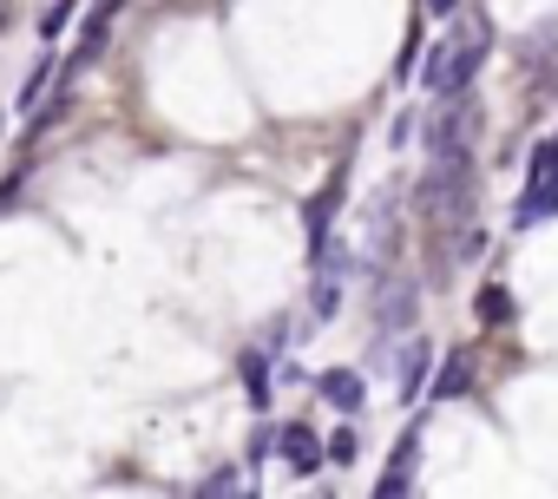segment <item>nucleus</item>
I'll list each match as a JSON object with an SVG mask.
<instances>
[{
	"label": "nucleus",
	"mask_w": 558,
	"mask_h": 499,
	"mask_svg": "<svg viewBox=\"0 0 558 499\" xmlns=\"http://www.w3.org/2000/svg\"><path fill=\"white\" fill-rule=\"evenodd\" d=\"M486 53H493V14H486V8H460V14L447 21V34L427 47V60H421V93H427L434 106L466 99V86L480 80Z\"/></svg>",
	"instance_id": "f257e3e1"
},
{
	"label": "nucleus",
	"mask_w": 558,
	"mask_h": 499,
	"mask_svg": "<svg viewBox=\"0 0 558 499\" xmlns=\"http://www.w3.org/2000/svg\"><path fill=\"white\" fill-rule=\"evenodd\" d=\"M414 210L427 223H466L473 217V158H427Z\"/></svg>",
	"instance_id": "f03ea898"
},
{
	"label": "nucleus",
	"mask_w": 558,
	"mask_h": 499,
	"mask_svg": "<svg viewBox=\"0 0 558 499\" xmlns=\"http://www.w3.org/2000/svg\"><path fill=\"white\" fill-rule=\"evenodd\" d=\"M558 217V132L532 145V165H525V191L512 204V223L532 230V223H551Z\"/></svg>",
	"instance_id": "7ed1b4c3"
},
{
	"label": "nucleus",
	"mask_w": 558,
	"mask_h": 499,
	"mask_svg": "<svg viewBox=\"0 0 558 499\" xmlns=\"http://www.w3.org/2000/svg\"><path fill=\"white\" fill-rule=\"evenodd\" d=\"M473 138H480V106L473 99H447L427 119V158H473Z\"/></svg>",
	"instance_id": "20e7f679"
},
{
	"label": "nucleus",
	"mask_w": 558,
	"mask_h": 499,
	"mask_svg": "<svg viewBox=\"0 0 558 499\" xmlns=\"http://www.w3.org/2000/svg\"><path fill=\"white\" fill-rule=\"evenodd\" d=\"M276 453H283V466H290L296 479H310V473L329 460V447H323V440H316V427H303V421L276 427Z\"/></svg>",
	"instance_id": "39448f33"
},
{
	"label": "nucleus",
	"mask_w": 558,
	"mask_h": 499,
	"mask_svg": "<svg viewBox=\"0 0 558 499\" xmlns=\"http://www.w3.org/2000/svg\"><path fill=\"white\" fill-rule=\"evenodd\" d=\"M414 447H421V427H408V434L395 440V460H388L375 499H414Z\"/></svg>",
	"instance_id": "423d86ee"
},
{
	"label": "nucleus",
	"mask_w": 558,
	"mask_h": 499,
	"mask_svg": "<svg viewBox=\"0 0 558 499\" xmlns=\"http://www.w3.org/2000/svg\"><path fill=\"white\" fill-rule=\"evenodd\" d=\"M342 191H349V171H336V178L310 197V257L329 243V223H336V210H342Z\"/></svg>",
	"instance_id": "0eeeda50"
},
{
	"label": "nucleus",
	"mask_w": 558,
	"mask_h": 499,
	"mask_svg": "<svg viewBox=\"0 0 558 499\" xmlns=\"http://www.w3.org/2000/svg\"><path fill=\"white\" fill-rule=\"evenodd\" d=\"M316 388H323V401H329V407H342V414H355V407L368 401V388H362V375H355V368H323V375H316Z\"/></svg>",
	"instance_id": "6e6552de"
},
{
	"label": "nucleus",
	"mask_w": 558,
	"mask_h": 499,
	"mask_svg": "<svg viewBox=\"0 0 558 499\" xmlns=\"http://www.w3.org/2000/svg\"><path fill=\"white\" fill-rule=\"evenodd\" d=\"M125 8V0H93V14H86V34H80V66L106 53V34H112V14Z\"/></svg>",
	"instance_id": "1a4fd4ad"
},
{
	"label": "nucleus",
	"mask_w": 558,
	"mask_h": 499,
	"mask_svg": "<svg viewBox=\"0 0 558 499\" xmlns=\"http://www.w3.org/2000/svg\"><path fill=\"white\" fill-rule=\"evenodd\" d=\"M336 309H342V277H336V264H316V290H310V316H316V322H336Z\"/></svg>",
	"instance_id": "9d476101"
},
{
	"label": "nucleus",
	"mask_w": 558,
	"mask_h": 499,
	"mask_svg": "<svg viewBox=\"0 0 558 499\" xmlns=\"http://www.w3.org/2000/svg\"><path fill=\"white\" fill-rule=\"evenodd\" d=\"M197 499H256V486L243 479V466H217L197 479Z\"/></svg>",
	"instance_id": "9b49d317"
},
{
	"label": "nucleus",
	"mask_w": 558,
	"mask_h": 499,
	"mask_svg": "<svg viewBox=\"0 0 558 499\" xmlns=\"http://www.w3.org/2000/svg\"><path fill=\"white\" fill-rule=\"evenodd\" d=\"M466 381H473V349H453V355H447V368H440V381H434V401L466 394Z\"/></svg>",
	"instance_id": "f8f14e48"
},
{
	"label": "nucleus",
	"mask_w": 558,
	"mask_h": 499,
	"mask_svg": "<svg viewBox=\"0 0 558 499\" xmlns=\"http://www.w3.org/2000/svg\"><path fill=\"white\" fill-rule=\"evenodd\" d=\"M473 316H480L486 329H499V322H512V290H499V283H486V290L473 296Z\"/></svg>",
	"instance_id": "ddd939ff"
},
{
	"label": "nucleus",
	"mask_w": 558,
	"mask_h": 499,
	"mask_svg": "<svg viewBox=\"0 0 558 499\" xmlns=\"http://www.w3.org/2000/svg\"><path fill=\"white\" fill-rule=\"evenodd\" d=\"M381 322H388V329L414 322V283H388V290H381Z\"/></svg>",
	"instance_id": "4468645a"
},
{
	"label": "nucleus",
	"mask_w": 558,
	"mask_h": 499,
	"mask_svg": "<svg viewBox=\"0 0 558 499\" xmlns=\"http://www.w3.org/2000/svg\"><path fill=\"white\" fill-rule=\"evenodd\" d=\"M243 381H250V407H269V355L243 349Z\"/></svg>",
	"instance_id": "2eb2a0df"
},
{
	"label": "nucleus",
	"mask_w": 558,
	"mask_h": 499,
	"mask_svg": "<svg viewBox=\"0 0 558 499\" xmlns=\"http://www.w3.org/2000/svg\"><path fill=\"white\" fill-rule=\"evenodd\" d=\"M427 362H434V349H427V342H414V349H408V362H401V401H414V394H421Z\"/></svg>",
	"instance_id": "dca6fc26"
},
{
	"label": "nucleus",
	"mask_w": 558,
	"mask_h": 499,
	"mask_svg": "<svg viewBox=\"0 0 558 499\" xmlns=\"http://www.w3.org/2000/svg\"><path fill=\"white\" fill-rule=\"evenodd\" d=\"M47 80H53V60H40V66L27 73V86H21V112H34V99L47 93Z\"/></svg>",
	"instance_id": "f3484780"
},
{
	"label": "nucleus",
	"mask_w": 558,
	"mask_h": 499,
	"mask_svg": "<svg viewBox=\"0 0 558 499\" xmlns=\"http://www.w3.org/2000/svg\"><path fill=\"white\" fill-rule=\"evenodd\" d=\"M329 460H336V466H349V460H355V427L329 434Z\"/></svg>",
	"instance_id": "a211bd4d"
},
{
	"label": "nucleus",
	"mask_w": 558,
	"mask_h": 499,
	"mask_svg": "<svg viewBox=\"0 0 558 499\" xmlns=\"http://www.w3.org/2000/svg\"><path fill=\"white\" fill-rule=\"evenodd\" d=\"M73 8H80V0H60V8H53V14H47V34H60V27H66V14H73Z\"/></svg>",
	"instance_id": "6ab92c4d"
},
{
	"label": "nucleus",
	"mask_w": 558,
	"mask_h": 499,
	"mask_svg": "<svg viewBox=\"0 0 558 499\" xmlns=\"http://www.w3.org/2000/svg\"><path fill=\"white\" fill-rule=\"evenodd\" d=\"M427 8H434V14H460V0H427Z\"/></svg>",
	"instance_id": "aec40b11"
},
{
	"label": "nucleus",
	"mask_w": 558,
	"mask_h": 499,
	"mask_svg": "<svg viewBox=\"0 0 558 499\" xmlns=\"http://www.w3.org/2000/svg\"><path fill=\"white\" fill-rule=\"evenodd\" d=\"M8 21H14V0H0V34H8Z\"/></svg>",
	"instance_id": "412c9836"
}]
</instances>
